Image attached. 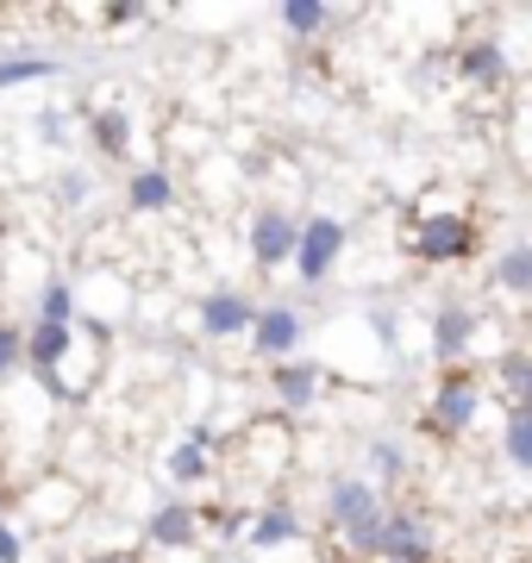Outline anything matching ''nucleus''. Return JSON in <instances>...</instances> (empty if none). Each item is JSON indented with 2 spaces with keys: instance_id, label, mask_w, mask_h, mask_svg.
Segmentation results:
<instances>
[{
  "instance_id": "obj_30",
  "label": "nucleus",
  "mask_w": 532,
  "mask_h": 563,
  "mask_svg": "<svg viewBox=\"0 0 532 563\" xmlns=\"http://www.w3.org/2000/svg\"><path fill=\"white\" fill-rule=\"evenodd\" d=\"M0 563H25V532L13 520L0 526Z\"/></svg>"
},
{
  "instance_id": "obj_32",
  "label": "nucleus",
  "mask_w": 532,
  "mask_h": 563,
  "mask_svg": "<svg viewBox=\"0 0 532 563\" xmlns=\"http://www.w3.org/2000/svg\"><path fill=\"white\" fill-rule=\"evenodd\" d=\"M13 507H20V495H13V488H7V483H0V526H7V520H13Z\"/></svg>"
},
{
  "instance_id": "obj_7",
  "label": "nucleus",
  "mask_w": 532,
  "mask_h": 563,
  "mask_svg": "<svg viewBox=\"0 0 532 563\" xmlns=\"http://www.w3.org/2000/svg\"><path fill=\"white\" fill-rule=\"evenodd\" d=\"M257 307L264 301H251L245 288H232V282H220V288H207L201 301H195V332L213 344H232V339H251V320H257Z\"/></svg>"
},
{
  "instance_id": "obj_3",
  "label": "nucleus",
  "mask_w": 532,
  "mask_h": 563,
  "mask_svg": "<svg viewBox=\"0 0 532 563\" xmlns=\"http://www.w3.org/2000/svg\"><path fill=\"white\" fill-rule=\"evenodd\" d=\"M476 220L470 213H451V207H432V213H420L408 232V251L413 263H426V269H451V263H470L476 257Z\"/></svg>"
},
{
  "instance_id": "obj_16",
  "label": "nucleus",
  "mask_w": 532,
  "mask_h": 563,
  "mask_svg": "<svg viewBox=\"0 0 532 563\" xmlns=\"http://www.w3.org/2000/svg\"><path fill=\"white\" fill-rule=\"evenodd\" d=\"M451 69L470 81V88H483V95L508 88V76H513L508 44H501V38H464V44H457V57H451Z\"/></svg>"
},
{
  "instance_id": "obj_4",
  "label": "nucleus",
  "mask_w": 532,
  "mask_h": 563,
  "mask_svg": "<svg viewBox=\"0 0 532 563\" xmlns=\"http://www.w3.org/2000/svg\"><path fill=\"white\" fill-rule=\"evenodd\" d=\"M483 383H476V369L464 363V369H439V383H432L426 395V426L439 432V439H464L476 420H483Z\"/></svg>"
},
{
  "instance_id": "obj_31",
  "label": "nucleus",
  "mask_w": 532,
  "mask_h": 563,
  "mask_svg": "<svg viewBox=\"0 0 532 563\" xmlns=\"http://www.w3.org/2000/svg\"><path fill=\"white\" fill-rule=\"evenodd\" d=\"M101 20L107 25H144V20H151V7H107Z\"/></svg>"
},
{
  "instance_id": "obj_5",
  "label": "nucleus",
  "mask_w": 532,
  "mask_h": 563,
  "mask_svg": "<svg viewBox=\"0 0 532 563\" xmlns=\"http://www.w3.org/2000/svg\"><path fill=\"white\" fill-rule=\"evenodd\" d=\"M245 257H251V269H288L295 263V244H301V220L288 213V207H276V201H264V207H251L245 213Z\"/></svg>"
},
{
  "instance_id": "obj_25",
  "label": "nucleus",
  "mask_w": 532,
  "mask_h": 563,
  "mask_svg": "<svg viewBox=\"0 0 532 563\" xmlns=\"http://www.w3.org/2000/svg\"><path fill=\"white\" fill-rule=\"evenodd\" d=\"M495 383H501L508 407L520 401V395L532 388V351H501V363H495Z\"/></svg>"
},
{
  "instance_id": "obj_8",
  "label": "nucleus",
  "mask_w": 532,
  "mask_h": 563,
  "mask_svg": "<svg viewBox=\"0 0 532 563\" xmlns=\"http://www.w3.org/2000/svg\"><path fill=\"white\" fill-rule=\"evenodd\" d=\"M301 344H308V313L301 307H288V301L257 307V320H251V357L288 363V357H301Z\"/></svg>"
},
{
  "instance_id": "obj_34",
  "label": "nucleus",
  "mask_w": 532,
  "mask_h": 563,
  "mask_svg": "<svg viewBox=\"0 0 532 563\" xmlns=\"http://www.w3.org/2000/svg\"><path fill=\"white\" fill-rule=\"evenodd\" d=\"M239 563H245V558H239Z\"/></svg>"
},
{
  "instance_id": "obj_21",
  "label": "nucleus",
  "mask_w": 532,
  "mask_h": 563,
  "mask_svg": "<svg viewBox=\"0 0 532 563\" xmlns=\"http://www.w3.org/2000/svg\"><path fill=\"white\" fill-rule=\"evenodd\" d=\"M63 63L44 57V51H13V57H0V95H13V88H38V81H57Z\"/></svg>"
},
{
  "instance_id": "obj_22",
  "label": "nucleus",
  "mask_w": 532,
  "mask_h": 563,
  "mask_svg": "<svg viewBox=\"0 0 532 563\" xmlns=\"http://www.w3.org/2000/svg\"><path fill=\"white\" fill-rule=\"evenodd\" d=\"M489 282H495V295L527 301L532 295V244H501V257L489 263Z\"/></svg>"
},
{
  "instance_id": "obj_27",
  "label": "nucleus",
  "mask_w": 532,
  "mask_h": 563,
  "mask_svg": "<svg viewBox=\"0 0 532 563\" xmlns=\"http://www.w3.org/2000/svg\"><path fill=\"white\" fill-rule=\"evenodd\" d=\"M32 132H38L44 144H51V151H76V120H69V113H63V107H44L38 120H32Z\"/></svg>"
},
{
  "instance_id": "obj_1",
  "label": "nucleus",
  "mask_w": 532,
  "mask_h": 563,
  "mask_svg": "<svg viewBox=\"0 0 532 563\" xmlns=\"http://www.w3.org/2000/svg\"><path fill=\"white\" fill-rule=\"evenodd\" d=\"M320 514H326V532H332V551H339V558L376 563L383 514H389V495H383V488H369L364 476H332Z\"/></svg>"
},
{
  "instance_id": "obj_2",
  "label": "nucleus",
  "mask_w": 532,
  "mask_h": 563,
  "mask_svg": "<svg viewBox=\"0 0 532 563\" xmlns=\"http://www.w3.org/2000/svg\"><path fill=\"white\" fill-rule=\"evenodd\" d=\"M207 539V507L188 501V495H157V501L144 507L138 520V551L144 563L151 558H188V551H201Z\"/></svg>"
},
{
  "instance_id": "obj_17",
  "label": "nucleus",
  "mask_w": 532,
  "mask_h": 563,
  "mask_svg": "<svg viewBox=\"0 0 532 563\" xmlns=\"http://www.w3.org/2000/svg\"><path fill=\"white\" fill-rule=\"evenodd\" d=\"M76 344H82V332H76V325L32 320V325H25V369H32V376H63V369H69V357H76Z\"/></svg>"
},
{
  "instance_id": "obj_12",
  "label": "nucleus",
  "mask_w": 532,
  "mask_h": 563,
  "mask_svg": "<svg viewBox=\"0 0 532 563\" xmlns=\"http://www.w3.org/2000/svg\"><path fill=\"white\" fill-rule=\"evenodd\" d=\"M376 563H432V532L413 507L389 501L383 514V539H376Z\"/></svg>"
},
{
  "instance_id": "obj_10",
  "label": "nucleus",
  "mask_w": 532,
  "mask_h": 563,
  "mask_svg": "<svg viewBox=\"0 0 532 563\" xmlns=\"http://www.w3.org/2000/svg\"><path fill=\"white\" fill-rule=\"evenodd\" d=\"M476 339H483V313H476L470 301H445L426 325V351H432L439 369H464V357L476 351Z\"/></svg>"
},
{
  "instance_id": "obj_6",
  "label": "nucleus",
  "mask_w": 532,
  "mask_h": 563,
  "mask_svg": "<svg viewBox=\"0 0 532 563\" xmlns=\"http://www.w3.org/2000/svg\"><path fill=\"white\" fill-rule=\"evenodd\" d=\"M351 251V225L339 220V213H313V220H301V244H295V276L308 282V288H320V282L339 269V257Z\"/></svg>"
},
{
  "instance_id": "obj_15",
  "label": "nucleus",
  "mask_w": 532,
  "mask_h": 563,
  "mask_svg": "<svg viewBox=\"0 0 532 563\" xmlns=\"http://www.w3.org/2000/svg\"><path fill=\"white\" fill-rule=\"evenodd\" d=\"M132 139H138V125H132V113H125L120 101L88 107V120H82V144H88V151H95L101 163H125V157H132Z\"/></svg>"
},
{
  "instance_id": "obj_13",
  "label": "nucleus",
  "mask_w": 532,
  "mask_h": 563,
  "mask_svg": "<svg viewBox=\"0 0 532 563\" xmlns=\"http://www.w3.org/2000/svg\"><path fill=\"white\" fill-rule=\"evenodd\" d=\"M269 395L282 413H313L320 395H326V369L313 357H288V363H269Z\"/></svg>"
},
{
  "instance_id": "obj_24",
  "label": "nucleus",
  "mask_w": 532,
  "mask_h": 563,
  "mask_svg": "<svg viewBox=\"0 0 532 563\" xmlns=\"http://www.w3.org/2000/svg\"><path fill=\"white\" fill-rule=\"evenodd\" d=\"M501 457H508V470L532 476V413L527 407H508V420H501Z\"/></svg>"
},
{
  "instance_id": "obj_28",
  "label": "nucleus",
  "mask_w": 532,
  "mask_h": 563,
  "mask_svg": "<svg viewBox=\"0 0 532 563\" xmlns=\"http://www.w3.org/2000/svg\"><path fill=\"white\" fill-rule=\"evenodd\" d=\"M25 369V325H7L0 320V383Z\"/></svg>"
},
{
  "instance_id": "obj_18",
  "label": "nucleus",
  "mask_w": 532,
  "mask_h": 563,
  "mask_svg": "<svg viewBox=\"0 0 532 563\" xmlns=\"http://www.w3.org/2000/svg\"><path fill=\"white\" fill-rule=\"evenodd\" d=\"M20 501L32 507V520H38V526H69L88 507V495H82L76 476H63V470H57V476H38L32 495H20Z\"/></svg>"
},
{
  "instance_id": "obj_9",
  "label": "nucleus",
  "mask_w": 532,
  "mask_h": 563,
  "mask_svg": "<svg viewBox=\"0 0 532 563\" xmlns=\"http://www.w3.org/2000/svg\"><path fill=\"white\" fill-rule=\"evenodd\" d=\"M220 432H213V426L207 420H195L182 432V439L169 444L164 451V476H169V488H201V483H213V476H220Z\"/></svg>"
},
{
  "instance_id": "obj_33",
  "label": "nucleus",
  "mask_w": 532,
  "mask_h": 563,
  "mask_svg": "<svg viewBox=\"0 0 532 563\" xmlns=\"http://www.w3.org/2000/svg\"><path fill=\"white\" fill-rule=\"evenodd\" d=\"M513 407H527V413H532V388H527V395H520V401H513Z\"/></svg>"
},
{
  "instance_id": "obj_26",
  "label": "nucleus",
  "mask_w": 532,
  "mask_h": 563,
  "mask_svg": "<svg viewBox=\"0 0 532 563\" xmlns=\"http://www.w3.org/2000/svg\"><path fill=\"white\" fill-rule=\"evenodd\" d=\"M88 195H95V176H88V169H63V176L51 181V201H57L63 213H82Z\"/></svg>"
},
{
  "instance_id": "obj_20",
  "label": "nucleus",
  "mask_w": 532,
  "mask_h": 563,
  "mask_svg": "<svg viewBox=\"0 0 532 563\" xmlns=\"http://www.w3.org/2000/svg\"><path fill=\"white\" fill-rule=\"evenodd\" d=\"M32 320H44V325H76L82 320V288L69 276H44L38 282V313Z\"/></svg>"
},
{
  "instance_id": "obj_11",
  "label": "nucleus",
  "mask_w": 532,
  "mask_h": 563,
  "mask_svg": "<svg viewBox=\"0 0 532 563\" xmlns=\"http://www.w3.org/2000/svg\"><path fill=\"white\" fill-rule=\"evenodd\" d=\"M308 539V520H301V507L282 501V495H264V501L251 507V526H245V544L251 558H264V551H288V544Z\"/></svg>"
},
{
  "instance_id": "obj_29",
  "label": "nucleus",
  "mask_w": 532,
  "mask_h": 563,
  "mask_svg": "<svg viewBox=\"0 0 532 563\" xmlns=\"http://www.w3.org/2000/svg\"><path fill=\"white\" fill-rule=\"evenodd\" d=\"M82 563H144L138 544H101V551H88Z\"/></svg>"
},
{
  "instance_id": "obj_23",
  "label": "nucleus",
  "mask_w": 532,
  "mask_h": 563,
  "mask_svg": "<svg viewBox=\"0 0 532 563\" xmlns=\"http://www.w3.org/2000/svg\"><path fill=\"white\" fill-rule=\"evenodd\" d=\"M276 20H282V32L288 38H320V32H326L332 25V7L326 0H282V7H276Z\"/></svg>"
},
{
  "instance_id": "obj_14",
  "label": "nucleus",
  "mask_w": 532,
  "mask_h": 563,
  "mask_svg": "<svg viewBox=\"0 0 532 563\" xmlns=\"http://www.w3.org/2000/svg\"><path fill=\"white\" fill-rule=\"evenodd\" d=\"M176 201H182V188H176V169H169V163H138V169L125 176V213L164 220Z\"/></svg>"
},
{
  "instance_id": "obj_19",
  "label": "nucleus",
  "mask_w": 532,
  "mask_h": 563,
  "mask_svg": "<svg viewBox=\"0 0 532 563\" xmlns=\"http://www.w3.org/2000/svg\"><path fill=\"white\" fill-rule=\"evenodd\" d=\"M408 470H413V457H408V444H401V439H369L364 444V483L369 488H383V495H389V488L408 483Z\"/></svg>"
}]
</instances>
